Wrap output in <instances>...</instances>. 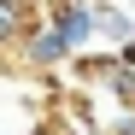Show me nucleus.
Here are the masks:
<instances>
[{"instance_id": "obj_1", "label": "nucleus", "mask_w": 135, "mask_h": 135, "mask_svg": "<svg viewBox=\"0 0 135 135\" xmlns=\"http://www.w3.org/2000/svg\"><path fill=\"white\" fill-rule=\"evenodd\" d=\"M41 18L59 30V41L71 53L94 47V12H88V0H41Z\"/></svg>"}, {"instance_id": "obj_2", "label": "nucleus", "mask_w": 135, "mask_h": 135, "mask_svg": "<svg viewBox=\"0 0 135 135\" xmlns=\"http://www.w3.org/2000/svg\"><path fill=\"white\" fill-rule=\"evenodd\" d=\"M18 47H24V65H30V71H53V65H65V59H71V47L59 41V30L47 24V18H24Z\"/></svg>"}, {"instance_id": "obj_3", "label": "nucleus", "mask_w": 135, "mask_h": 135, "mask_svg": "<svg viewBox=\"0 0 135 135\" xmlns=\"http://www.w3.org/2000/svg\"><path fill=\"white\" fill-rule=\"evenodd\" d=\"M88 12H94V35H106L112 47L135 35V12H123V6H112V0H88Z\"/></svg>"}, {"instance_id": "obj_4", "label": "nucleus", "mask_w": 135, "mask_h": 135, "mask_svg": "<svg viewBox=\"0 0 135 135\" xmlns=\"http://www.w3.org/2000/svg\"><path fill=\"white\" fill-rule=\"evenodd\" d=\"M100 88L118 100V112H135V65H123V59H118V65L100 76Z\"/></svg>"}, {"instance_id": "obj_5", "label": "nucleus", "mask_w": 135, "mask_h": 135, "mask_svg": "<svg viewBox=\"0 0 135 135\" xmlns=\"http://www.w3.org/2000/svg\"><path fill=\"white\" fill-rule=\"evenodd\" d=\"M24 18H30V12L18 6V0H0V53H6L18 35H24Z\"/></svg>"}, {"instance_id": "obj_6", "label": "nucleus", "mask_w": 135, "mask_h": 135, "mask_svg": "<svg viewBox=\"0 0 135 135\" xmlns=\"http://www.w3.org/2000/svg\"><path fill=\"white\" fill-rule=\"evenodd\" d=\"M100 135H135V112H118V118H112Z\"/></svg>"}, {"instance_id": "obj_7", "label": "nucleus", "mask_w": 135, "mask_h": 135, "mask_svg": "<svg viewBox=\"0 0 135 135\" xmlns=\"http://www.w3.org/2000/svg\"><path fill=\"white\" fill-rule=\"evenodd\" d=\"M35 135H82V129H76V123H65V118H47Z\"/></svg>"}, {"instance_id": "obj_8", "label": "nucleus", "mask_w": 135, "mask_h": 135, "mask_svg": "<svg viewBox=\"0 0 135 135\" xmlns=\"http://www.w3.org/2000/svg\"><path fill=\"white\" fill-rule=\"evenodd\" d=\"M18 6H24V12H35V6H41V0H18Z\"/></svg>"}]
</instances>
